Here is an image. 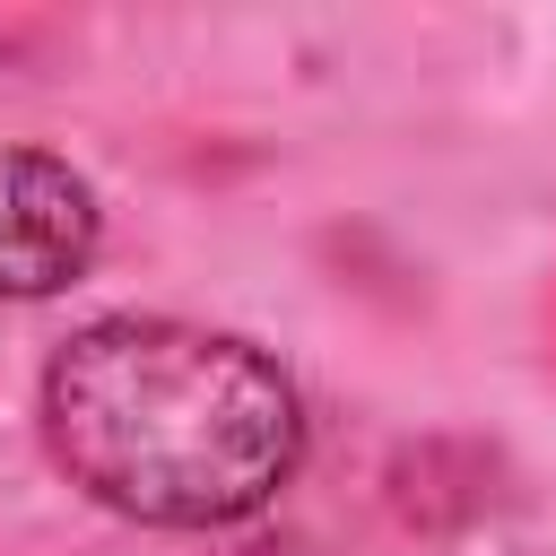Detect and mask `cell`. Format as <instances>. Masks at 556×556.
Listing matches in <instances>:
<instances>
[{"mask_svg":"<svg viewBox=\"0 0 556 556\" xmlns=\"http://www.w3.org/2000/svg\"><path fill=\"white\" fill-rule=\"evenodd\" d=\"M43 443L70 486L130 521L217 530L295 478L304 408L252 339L113 313L43 365Z\"/></svg>","mask_w":556,"mask_h":556,"instance_id":"1","label":"cell"},{"mask_svg":"<svg viewBox=\"0 0 556 556\" xmlns=\"http://www.w3.org/2000/svg\"><path fill=\"white\" fill-rule=\"evenodd\" d=\"M96 235H104V208L61 156L0 148V295L9 304L61 295L96 261Z\"/></svg>","mask_w":556,"mask_h":556,"instance_id":"2","label":"cell"}]
</instances>
